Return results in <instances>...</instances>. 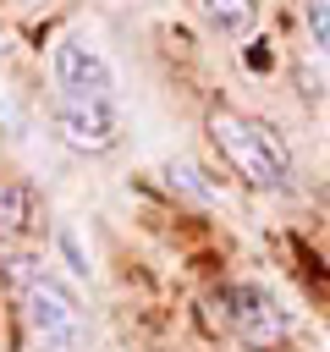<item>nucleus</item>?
<instances>
[{"instance_id": "1", "label": "nucleus", "mask_w": 330, "mask_h": 352, "mask_svg": "<svg viewBox=\"0 0 330 352\" xmlns=\"http://www.w3.org/2000/svg\"><path fill=\"white\" fill-rule=\"evenodd\" d=\"M6 275L16 286V308H22L33 352H82L88 346V308L72 280H60L50 264H38L28 253L6 258Z\"/></svg>"}, {"instance_id": "2", "label": "nucleus", "mask_w": 330, "mask_h": 352, "mask_svg": "<svg viewBox=\"0 0 330 352\" xmlns=\"http://www.w3.org/2000/svg\"><path fill=\"white\" fill-rule=\"evenodd\" d=\"M209 138L248 187H258V192H286L292 187V154H286L275 126H264L253 116H236V110H214Z\"/></svg>"}, {"instance_id": "3", "label": "nucleus", "mask_w": 330, "mask_h": 352, "mask_svg": "<svg viewBox=\"0 0 330 352\" xmlns=\"http://www.w3.org/2000/svg\"><path fill=\"white\" fill-rule=\"evenodd\" d=\"M209 308H214V319H220L242 346H253V352H270V346H280V341L292 336V319H286V308L275 302V292H264V286H253V280H226V286L209 297Z\"/></svg>"}, {"instance_id": "4", "label": "nucleus", "mask_w": 330, "mask_h": 352, "mask_svg": "<svg viewBox=\"0 0 330 352\" xmlns=\"http://www.w3.org/2000/svg\"><path fill=\"white\" fill-rule=\"evenodd\" d=\"M50 72H55V94H66V99H116V66L82 33H60L55 38Z\"/></svg>"}, {"instance_id": "5", "label": "nucleus", "mask_w": 330, "mask_h": 352, "mask_svg": "<svg viewBox=\"0 0 330 352\" xmlns=\"http://www.w3.org/2000/svg\"><path fill=\"white\" fill-rule=\"evenodd\" d=\"M55 126L77 154H110L121 143V104L116 99H66V94H55Z\"/></svg>"}, {"instance_id": "6", "label": "nucleus", "mask_w": 330, "mask_h": 352, "mask_svg": "<svg viewBox=\"0 0 330 352\" xmlns=\"http://www.w3.org/2000/svg\"><path fill=\"white\" fill-rule=\"evenodd\" d=\"M38 220H44V204H38V187L33 182H6L0 187V231L11 236V242H22V236H33L38 231Z\"/></svg>"}, {"instance_id": "7", "label": "nucleus", "mask_w": 330, "mask_h": 352, "mask_svg": "<svg viewBox=\"0 0 330 352\" xmlns=\"http://www.w3.org/2000/svg\"><path fill=\"white\" fill-rule=\"evenodd\" d=\"M198 16L220 38H248L258 28V0H198Z\"/></svg>"}, {"instance_id": "8", "label": "nucleus", "mask_w": 330, "mask_h": 352, "mask_svg": "<svg viewBox=\"0 0 330 352\" xmlns=\"http://www.w3.org/2000/svg\"><path fill=\"white\" fill-rule=\"evenodd\" d=\"M302 22H308V38L330 55V0H302Z\"/></svg>"}, {"instance_id": "9", "label": "nucleus", "mask_w": 330, "mask_h": 352, "mask_svg": "<svg viewBox=\"0 0 330 352\" xmlns=\"http://www.w3.org/2000/svg\"><path fill=\"white\" fill-rule=\"evenodd\" d=\"M55 242H60V258H66V270H72L77 280H88V270H94V264H88V253H82L77 231H72V226H60V231H55Z\"/></svg>"}, {"instance_id": "10", "label": "nucleus", "mask_w": 330, "mask_h": 352, "mask_svg": "<svg viewBox=\"0 0 330 352\" xmlns=\"http://www.w3.org/2000/svg\"><path fill=\"white\" fill-rule=\"evenodd\" d=\"M165 176H170V187H182V192H192L198 204H209V198H214V192H209V187L198 182V170H192V165H165Z\"/></svg>"}]
</instances>
